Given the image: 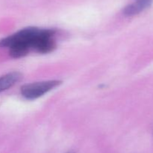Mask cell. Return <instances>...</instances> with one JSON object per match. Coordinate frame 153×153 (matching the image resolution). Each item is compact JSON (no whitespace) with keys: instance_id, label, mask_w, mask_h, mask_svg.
I'll return each instance as SVG.
<instances>
[{"instance_id":"3","label":"cell","mask_w":153,"mask_h":153,"mask_svg":"<svg viewBox=\"0 0 153 153\" xmlns=\"http://www.w3.org/2000/svg\"><path fill=\"white\" fill-rule=\"evenodd\" d=\"M152 2L153 0H134L131 4L126 6L123 9V14L126 16H134L138 14L150 7Z\"/></svg>"},{"instance_id":"5","label":"cell","mask_w":153,"mask_h":153,"mask_svg":"<svg viewBox=\"0 0 153 153\" xmlns=\"http://www.w3.org/2000/svg\"><path fill=\"white\" fill-rule=\"evenodd\" d=\"M68 153H73V152H68Z\"/></svg>"},{"instance_id":"2","label":"cell","mask_w":153,"mask_h":153,"mask_svg":"<svg viewBox=\"0 0 153 153\" xmlns=\"http://www.w3.org/2000/svg\"><path fill=\"white\" fill-rule=\"evenodd\" d=\"M61 83L60 80H47L26 84L21 87V94L28 100H34L56 88Z\"/></svg>"},{"instance_id":"1","label":"cell","mask_w":153,"mask_h":153,"mask_svg":"<svg viewBox=\"0 0 153 153\" xmlns=\"http://www.w3.org/2000/svg\"><path fill=\"white\" fill-rule=\"evenodd\" d=\"M42 28L28 27L0 40V46L9 49L10 56L13 58H21L28 54L32 49L36 39Z\"/></svg>"},{"instance_id":"4","label":"cell","mask_w":153,"mask_h":153,"mask_svg":"<svg viewBox=\"0 0 153 153\" xmlns=\"http://www.w3.org/2000/svg\"><path fill=\"white\" fill-rule=\"evenodd\" d=\"M21 74L19 72H10L0 76V93L8 89L20 80Z\"/></svg>"}]
</instances>
